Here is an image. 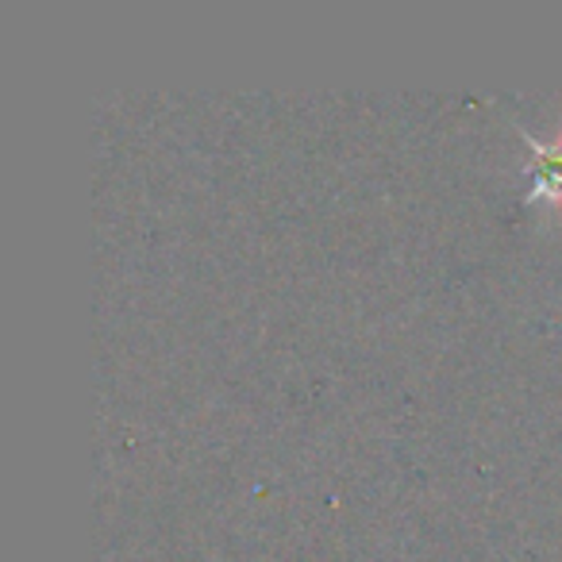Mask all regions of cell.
Segmentation results:
<instances>
[{"label":"cell","mask_w":562,"mask_h":562,"mask_svg":"<svg viewBox=\"0 0 562 562\" xmlns=\"http://www.w3.org/2000/svg\"><path fill=\"white\" fill-rule=\"evenodd\" d=\"M520 139L528 143L531 158L524 166L528 173V189H524V204H543V209H559L562 204V127L551 139H539L524 124H513Z\"/></svg>","instance_id":"cell-1"}]
</instances>
